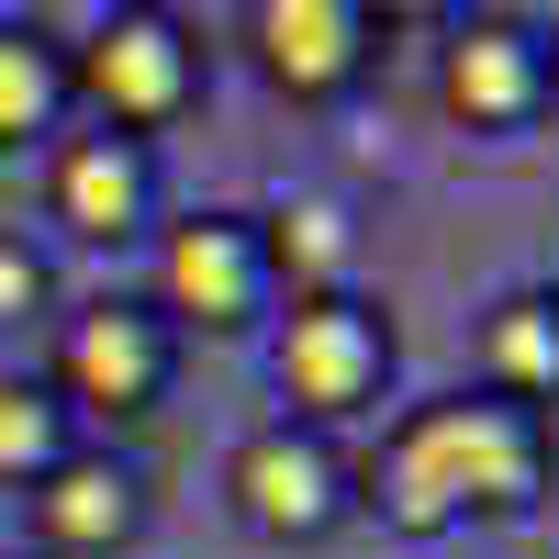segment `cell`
I'll use <instances>...</instances> for the list:
<instances>
[{"instance_id":"obj_1","label":"cell","mask_w":559,"mask_h":559,"mask_svg":"<svg viewBox=\"0 0 559 559\" xmlns=\"http://www.w3.org/2000/svg\"><path fill=\"white\" fill-rule=\"evenodd\" d=\"M548 481H559L548 414L503 403V392H437V403H414L403 426L381 437L358 503H381L403 537H448V526H481V515H526V503H548Z\"/></svg>"},{"instance_id":"obj_2","label":"cell","mask_w":559,"mask_h":559,"mask_svg":"<svg viewBox=\"0 0 559 559\" xmlns=\"http://www.w3.org/2000/svg\"><path fill=\"white\" fill-rule=\"evenodd\" d=\"M269 381L292 403V426L336 437L347 414H369L392 392V313L369 292H313L269 313Z\"/></svg>"},{"instance_id":"obj_3","label":"cell","mask_w":559,"mask_h":559,"mask_svg":"<svg viewBox=\"0 0 559 559\" xmlns=\"http://www.w3.org/2000/svg\"><path fill=\"white\" fill-rule=\"evenodd\" d=\"M68 102L102 123V134H134L146 146L157 123H179L202 102V34L179 12H146V0H123L102 12L79 45H68Z\"/></svg>"},{"instance_id":"obj_4","label":"cell","mask_w":559,"mask_h":559,"mask_svg":"<svg viewBox=\"0 0 559 559\" xmlns=\"http://www.w3.org/2000/svg\"><path fill=\"white\" fill-rule=\"evenodd\" d=\"M168 336H258L280 313V280H269V247H258V213H179L157 224V302H146Z\"/></svg>"},{"instance_id":"obj_5","label":"cell","mask_w":559,"mask_h":559,"mask_svg":"<svg viewBox=\"0 0 559 559\" xmlns=\"http://www.w3.org/2000/svg\"><path fill=\"white\" fill-rule=\"evenodd\" d=\"M224 503H236V526L258 548H313V537H336L358 515V459L336 437L292 426V414H269V426H247L236 459H224Z\"/></svg>"},{"instance_id":"obj_6","label":"cell","mask_w":559,"mask_h":559,"mask_svg":"<svg viewBox=\"0 0 559 559\" xmlns=\"http://www.w3.org/2000/svg\"><path fill=\"white\" fill-rule=\"evenodd\" d=\"M168 381H179V336L146 302H79V313H57L45 392H57L68 414H112V426H134V414L168 403Z\"/></svg>"},{"instance_id":"obj_7","label":"cell","mask_w":559,"mask_h":559,"mask_svg":"<svg viewBox=\"0 0 559 559\" xmlns=\"http://www.w3.org/2000/svg\"><path fill=\"white\" fill-rule=\"evenodd\" d=\"M247 57H258V79L280 102H347L381 68V12L369 0H258Z\"/></svg>"},{"instance_id":"obj_8","label":"cell","mask_w":559,"mask_h":559,"mask_svg":"<svg viewBox=\"0 0 559 559\" xmlns=\"http://www.w3.org/2000/svg\"><path fill=\"white\" fill-rule=\"evenodd\" d=\"M437 102H448L459 134H515V123H537L548 112L537 23H503V12L448 23V45H437Z\"/></svg>"},{"instance_id":"obj_9","label":"cell","mask_w":559,"mask_h":559,"mask_svg":"<svg viewBox=\"0 0 559 559\" xmlns=\"http://www.w3.org/2000/svg\"><path fill=\"white\" fill-rule=\"evenodd\" d=\"M45 213L68 224L79 247H123L157 224V146H134V134H57V157H45Z\"/></svg>"},{"instance_id":"obj_10","label":"cell","mask_w":559,"mask_h":559,"mask_svg":"<svg viewBox=\"0 0 559 559\" xmlns=\"http://www.w3.org/2000/svg\"><path fill=\"white\" fill-rule=\"evenodd\" d=\"M23 503H34L45 559H123L134 537H146V471L112 459V448H68Z\"/></svg>"},{"instance_id":"obj_11","label":"cell","mask_w":559,"mask_h":559,"mask_svg":"<svg viewBox=\"0 0 559 559\" xmlns=\"http://www.w3.org/2000/svg\"><path fill=\"white\" fill-rule=\"evenodd\" d=\"M258 247H269V280L280 302H313V292H358V213L336 191H280L258 213Z\"/></svg>"},{"instance_id":"obj_12","label":"cell","mask_w":559,"mask_h":559,"mask_svg":"<svg viewBox=\"0 0 559 559\" xmlns=\"http://www.w3.org/2000/svg\"><path fill=\"white\" fill-rule=\"evenodd\" d=\"M471 392H503L526 414L559 403V313H548V292H503L481 313V381Z\"/></svg>"},{"instance_id":"obj_13","label":"cell","mask_w":559,"mask_h":559,"mask_svg":"<svg viewBox=\"0 0 559 559\" xmlns=\"http://www.w3.org/2000/svg\"><path fill=\"white\" fill-rule=\"evenodd\" d=\"M79 102H68V45L45 23H12L0 12V146H34V134H57Z\"/></svg>"},{"instance_id":"obj_14","label":"cell","mask_w":559,"mask_h":559,"mask_svg":"<svg viewBox=\"0 0 559 559\" xmlns=\"http://www.w3.org/2000/svg\"><path fill=\"white\" fill-rule=\"evenodd\" d=\"M68 448H79V414H68L57 392H45V381H0V481L34 492Z\"/></svg>"},{"instance_id":"obj_15","label":"cell","mask_w":559,"mask_h":559,"mask_svg":"<svg viewBox=\"0 0 559 559\" xmlns=\"http://www.w3.org/2000/svg\"><path fill=\"white\" fill-rule=\"evenodd\" d=\"M23 313H45V258L0 224V324H23Z\"/></svg>"},{"instance_id":"obj_16","label":"cell","mask_w":559,"mask_h":559,"mask_svg":"<svg viewBox=\"0 0 559 559\" xmlns=\"http://www.w3.org/2000/svg\"><path fill=\"white\" fill-rule=\"evenodd\" d=\"M537 57H548V102H559V23H548V34H537Z\"/></svg>"},{"instance_id":"obj_17","label":"cell","mask_w":559,"mask_h":559,"mask_svg":"<svg viewBox=\"0 0 559 559\" xmlns=\"http://www.w3.org/2000/svg\"><path fill=\"white\" fill-rule=\"evenodd\" d=\"M548 313H559V280H548Z\"/></svg>"}]
</instances>
